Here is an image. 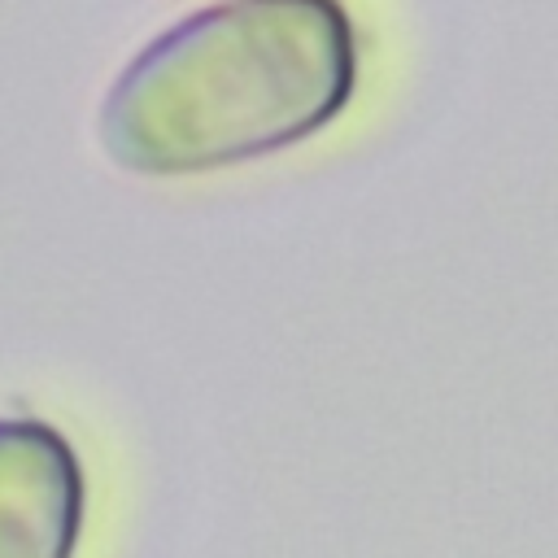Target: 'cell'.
<instances>
[{"mask_svg":"<svg viewBox=\"0 0 558 558\" xmlns=\"http://www.w3.org/2000/svg\"><path fill=\"white\" fill-rule=\"evenodd\" d=\"M353 92L357 26L340 0H222L118 70L96 140L126 174H209L310 140Z\"/></svg>","mask_w":558,"mask_h":558,"instance_id":"6da1fadb","label":"cell"},{"mask_svg":"<svg viewBox=\"0 0 558 558\" xmlns=\"http://www.w3.org/2000/svg\"><path fill=\"white\" fill-rule=\"evenodd\" d=\"M83 519L74 445L35 414H0V558H74Z\"/></svg>","mask_w":558,"mask_h":558,"instance_id":"7a4b0ae2","label":"cell"}]
</instances>
